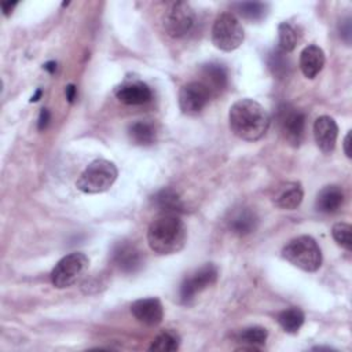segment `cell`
Returning a JSON list of instances; mask_svg holds the SVG:
<instances>
[{
  "instance_id": "25",
  "label": "cell",
  "mask_w": 352,
  "mask_h": 352,
  "mask_svg": "<svg viewBox=\"0 0 352 352\" xmlns=\"http://www.w3.org/2000/svg\"><path fill=\"white\" fill-rule=\"evenodd\" d=\"M204 76L209 80V84L213 87L212 89H223L227 85V70L223 65L219 63H208L202 67Z\"/></svg>"
},
{
  "instance_id": "5",
  "label": "cell",
  "mask_w": 352,
  "mask_h": 352,
  "mask_svg": "<svg viewBox=\"0 0 352 352\" xmlns=\"http://www.w3.org/2000/svg\"><path fill=\"white\" fill-rule=\"evenodd\" d=\"M243 41V28L239 19L231 12L220 14L212 26V43L216 48L230 52Z\"/></svg>"
},
{
  "instance_id": "4",
  "label": "cell",
  "mask_w": 352,
  "mask_h": 352,
  "mask_svg": "<svg viewBox=\"0 0 352 352\" xmlns=\"http://www.w3.org/2000/svg\"><path fill=\"white\" fill-rule=\"evenodd\" d=\"M118 176L117 166L107 160L92 161L80 175L76 187L85 194H99L107 191Z\"/></svg>"
},
{
  "instance_id": "7",
  "label": "cell",
  "mask_w": 352,
  "mask_h": 352,
  "mask_svg": "<svg viewBox=\"0 0 352 352\" xmlns=\"http://www.w3.org/2000/svg\"><path fill=\"white\" fill-rule=\"evenodd\" d=\"M275 118L283 139L292 146H298L305 132V113L289 103H282L276 109Z\"/></svg>"
},
{
  "instance_id": "8",
  "label": "cell",
  "mask_w": 352,
  "mask_h": 352,
  "mask_svg": "<svg viewBox=\"0 0 352 352\" xmlns=\"http://www.w3.org/2000/svg\"><path fill=\"white\" fill-rule=\"evenodd\" d=\"M217 276H219V270L212 263L204 264L202 267L188 274L183 279L179 289L180 302L184 305L191 304L201 292H204L205 289L216 283Z\"/></svg>"
},
{
  "instance_id": "24",
  "label": "cell",
  "mask_w": 352,
  "mask_h": 352,
  "mask_svg": "<svg viewBox=\"0 0 352 352\" xmlns=\"http://www.w3.org/2000/svg\"><path fill=\"white\" fill-rule=\"evenodd\" d=\"M297 32L296 29L287 23V22H282L279 23L278 26V48L287 54V52H292L296 45H297Z\"/></svg>"
},
{
  "instance_id": "19",
  "label": "cell",
  "mask_w": 352,
  "mask_h": 352,
  "mask_svg": "<svg viewBox=\"0 0 352 352\" xmlns=\"http://www.w3.org/2000/svg\"><path fill=\"white\" fill-rule=\"evenodd\" d=\"M268 331L261 326H250L239 331L236 340L242 344V346L236 348V351H258L267 341Z\"/></svg>"
},
{
  "instance_id": "20",
  "label": "cell",
  "mask_w": 352,
  "mask_h": 352,
  "mask_svg": "<svg viewBox=\"0 0 352 352\" xmlns=\"http://www.w3.org/2000/svg\"><path fill=\"white\" fill-rule=\"evenodd\" d=\"M153 205L161 213H182L183 212V202L179 194L172 188H162L153 197Z\"/></svg>"
},
{
  "instance_id": "32",
  "label": "cell",
  "mask_w": 352,
  "mask_h": 352,
  "mask_svg": "<svg viewBox=\"0 0 352 352\" xmlns=\"http://www.w3.org/2000/svg\"><path fill=\"white\" fill-rule=\"evenodd\" d=\"M16 6V1H4V3H1V10H3V14L6 15V16H8L11 12H12V8Z\"/></svg>"
},
{
  "instance_id": "1",
  "label": "cell",
  "mask_w": 352,
  "mask_h": 352,
  "mask_svg": "<svg viewBox=\"0 0 352 352\" xmlns=\"http://www.w3.org/2000/svg\"><path fill=\"white\" fill-rule=\"evenodd\" d=\"M271 118L267 110L256 100L245 98L236 100L228 111L231 132L242 140L256 142L268 131Z\"/></svg>"
},
{
  "instance_id": "22",
  "label": "cell",
  "mask_w": 352,
  "mask_h": 352,
  "mask_svg": "<svg viewBox=\"0 0 352 352\" xmlns=\"http://www.w3.org/2000/svg\"><path fill=\"white\" fill-rule=\"evenodd\" d=\"M304 319H305L304 312L300 308H296V307L283 309L276 316V320L280 324V327L286 333H290V334H294L300 330V327L304 323Z\"/></svg>"
},
{
  "instance_id": "35",
  "label": "cell",
  "mask_w": 352,
  "mask_h": 352,
  "mask_svg": "<svg viewBox=\"0 0 352 352\" xmlns=\"http://www.w3.org/2000/svg\"><path fill=\"white\" fill-rule=\"evenodd\" d=\"M41 95H43V91H41V89H37V91H36V94L30 98V102H37V100L40 99V96H41Z\"/></svg>"
},
{
  "instance_id": "12",
  "label": "cell",
  "mask_w": 352,
  "mask_h": 352,
  "mask_svg": "<svg viewBox=\"0 0 352 352\" xmlns=\"http://www.w3.org/2000/svg\"><path fill=\"white\" fill-rule=\"evenodd\" d=\"M338 136V125L334 118L329 116H320L314 122V138L319 150L329 154L334 150Z\"/></svg>"
},
{
  "instance_id": "28",
  "label": "cell",
  "mask_w": 352,
  "mask_h": 352,
  "mask_svg": "<svg viewBox=\"0 0 352 352\" xmlns=\"http://www.w3.org/2000/svg\"><path fill=\"white\" fill-rule=\"evenodd\" d=\"M268 66L274 74L282 76L287 69V60L285 59V52H282L279 48L272 51L268 56Z\"/></svg>"
},
{
  "instance_id": "23",
  "label": "cell",
  "mask_w": 352,
  "mask_h": 352,
  "mask_svg": "<svg viewBox=\"0 0 352 352\" xmlns=\"http://www.w3.org/2000/svg\"><path fill=\"white\" fill-rule=\"evenodd\" d=\"M180 336L173 330H164L155 336L151 345L148 346L150 351H160V352H172L177 351L180 346Z\"/></svg>"
},
{
  "instance_id": "2",
  "label": "cell",
  "mask_w": 352,
  "mask_h": 352,
  "mask_svg": "<svg viewBox=\"0 0 352 352\" xmlns=\"http://www.w3.org/2000/svg\"><path fill=\"white\" fill-rule=\"evenodd\" d=\"M187 241L184 221L176 213H161L148 226L147 243L157 254L180 252Z\"/></svg>"
},
{
  "instance_id": "33",
  "label": "cell",
  "mask_w": 352,
  "mask_h": 352,
  "mask_svg": "<svg viewBox=\"0 0 352 352\" xmlns=\"http://www.w3.org/2000/svg\"><path fill=\"white\" fill-rule=\"evenodd\" d=\"M349 146H351V132H348L345 135V139H344V153H345V155L348 158H351V148H349Z\"/></svg>"
},
{
  "instance_id": "3",
  "label": "cell",
  "mask_w": 352,
  "mask_h": 352,
  "mask_svg": "<svg viewBox=\"0 0 352 352\" xmlns=\"http://www.w3.org/2000/svg\"><path fill=\"white\" fill-rule=\"evenodd\" d=\"M282 257L305 272H315L322 265L320 248L309 235L293 238L282 249Z\"/></svg>"
},
{
  "instance_id": "26",
  "label": "cell",
  "mask_w": 352,
  "mask_h": 352,
  "mask_svg": "<svg viewBox=\"0 0 352 352\" xmlns=\"http://www.w3.org/2000/svg\"><path fill=\"white\" fill-rule=\"evenodd\" d=\"M238 14L249 21H260L265 16L268 11V6L265 3L258 1H248V3H238L236 6Z\"/></svg>"
},
{
  "instance_id": "30",
  "label": "cell",
  "mask_w": 352,
  "mask_h": 352,
  "mask_svg": "<svg viewBox=\"0 0 352 352\" xmlns=\"http://www.w3.org/2000/svg\"><path fill=\"white\" fill-rule=\"evenodd\" d=\"M50 120H51V114H50L48 109H41V111L38 114V120H37V128L40 131H44L48 126Z\"/></svg>"
},
{
  "instance_id": "21",
  "label": "cell",
  "mask_w": 352,
  "mask_h": 352,
  "mask_svg": "<svg viewBox=\"0 0 352 352\" xmlns=\"http://www.w3.org/2000/svg\"><path fill=\"white\" fill-rule=\"evenodd\" d=\"M128 136L138 146H150L155 142V128L147 121H136L129 125Z\"/></svg>"
},
{
  "instance_id": "6",
  "label": "cell",
  "mask_w": 352,
  "mask_h": 352,
  "mask_svg": "<svg viewBox=\"0 0 352 352\" xmlns=\"http://www.w3.org/2000/svg\"><path fill=\"white\" fill-rule=\"evenodd\" d=\"M89 264L88 257L81 252H73L62 257L51 271V283L56 289H65L74 285Z\"/></svg>"
},
{
  "instance_id": "15",
  "label": "cell",
  "mask_w": 352,
  "mask_h": 352,
  "mask_svg": "<svg viewBox=\"0 0 352 352\" xmlns=\"http://www.w3.org/2000/svg\"><path fill=\"white\" fill-rule=\"evenodd\" d=\"M298 63L307 78H315L324 66V52L320 47L311 44L301 51Z\"/></svg>"
},
{
  "instance_id": "29",
  "label": "cell",
  "mask_w": 352,
  "mask_h": 352,
  "mask_svg": "<svg viewBox=\"0 0 352 352\" xmlns=\"http://www.w3.org/2000/svg\"><path fill=\"white\" fill-rule=\"evenodd\" d=\"M351 33H352V29H351V18H346V19H344V21L340 23V36L345 40L346 44L351 43Z\"/></svg>"
},
{
  "instance_id": "11",
  "label": "cell",
  "mask_w": 352,
  "mask_h": 352,
  "mask_svg": "<svg viewBox=\"0 0 352 352\" xmlns=\"http://www.w3.org/2000/svg\"><path fill=\"white\" fill-rule=\"evenodd\" d=\"M131 312L135 319L146 326H157L164 318V308L158 298L147 297L132 302Z\"/></svg>"
},
{
  "instance_id": "10",
  "label": "cell",
  "mask_w": 352,
  "mask_h": 352,
  "mask_svg": "<svg viewBox=\"0 0 352 352\" xmlns=\"http://www.w3.org/2000/svg\"><path fill=\"white\" fill-rule=\"evenodd\" d=\"M212 91L202 81H190L180 88L179 106L184 114L194 116L209 103Z\"/></svg>"
},
{
  "instance_id": "17",
  "label": "cell",
  "mask_w": 352,
  "mask_h": 352,
  "mask_svg": "<svg viewBox=\"0 0 352 352\" xmlns=\"http://www.w3.org/2000/svg\"><path fill=\"white\" fill-rule=\"evenodd\" d=\"M344 204V191L340 186L330 184L323 187L315 201V206L322 213H336Z\"/></svg>"
},
{
  "instance_id": "16",
  "label": "cell",
  "mask_w": 352,
  "mask_h": 352,
  "mask_svg": "<svg viewBox=\"0 0 352 352\" xmlns=\"http://www.w3.org/2000/svg\"><path fill=\"white\" fill-rule=\"evenodd\" d=\"M258 226V217L254 210L249 208H239L231 213L228 220V228L236 235H248L256 231Z\"/></svg>"
},
{
  "instance_id": "31",
  "label": "cell",
  "mask_w": 352,
  "mask_h": 352,
  "mask_svg": "<svg viewBox=\"0 0 352 352\" xmlns=\"http://www.w3.org/2000/svg\"><path fill=\"white\" fill-rule=\"evenodd\" d=\"M65 94H66L67 102H69V103H73V102L76 100V96H77V88H76V85H73V84L66 85Z\"/></svg>"
},
{
  "instance_id": "18",
  "label": "cell",
  "mask_w": 352,
  "mask_h": 352,
  "mask_svg": "<svg viewBox=\"0 0 352 352\" xmlns=\"http://www.w3.org/2000/svg\"><path fill=\"white\" fill-rule=\"evenodd\" d=\"M302 197H304V192H302L301 184L296 182H290V183L282 184L276 190L274 195V202L280 209L293 210L297 206H300Z\"/></svg>"
},
{
  "instance_id": "14",
  "label": "cell",
  "mask_w": 352,
  "mask_h": 352,
  "mask_svg": "<svg viewBox=\"0 0 352 352\" xmlns=\"http://www.w3.org/2000/svg\"><path fill=\"white\" fill-rule=\"evenodd\" d=\"M117 99L125 104H143L151 100L153 92L144 82L132 81L118 85L114 91Z\"/></svg>"
},
{
  "instance_id": "34",
  "label": "cell",
  "mask_w": 352,
  "mask_h": 352,
  "mask_svg": "<svg viewBox=\"0 0 352 352\" xmlns=\"http://www.w3.org/2000/svg\"><path fill=\"white\" fill-rule=\"evenodd\" d=\"M44 70H47L48 73H54L55 72V69H56V63L54 62V60H50V62H47V63H44Z\"/></svg>"
},
{
  "instance_id": "27",
  "label": "cell",
  "mask_w": 352,
  "mask_h": 352,
  "mask_svg": "<svg viewBox=\"0 0 352 352\" xmlns=\"http://www.w3.org/2000/svg\"><path fill=\"white\" fill-rule=\"evenodd\" d=\"M352 227L348 223H336L331 228V235L334 241L346 250L352 249V238H351Z\"/></svg>"
},
{
  "instance_id": "13",
  "label": "cell",
  "mask_w": 352,
  "mask_h": 352,
  "mask_svg": "<svg viewBox=\"0 0 352 352\" xmlns=\"http://www.w3.org/2000/svg\"><path fill=\"white\" fill-rule=\"evenodd\" d=\"M111 257L114 264L124 272L131 274V272H136L140 267H142V254L138 250V248L128 242V241H122V242H117L113 248L111 252Z\"/></svg>"
},
{
  "instance_id": "9",
  "label": "cell",
  "mask_w": 352,
  "mask_h": 352,
  "mask_svg": "<svg viewBox=\"0 0 352 352\" xmlns=\"http://www.w3.org/2000/svg\"><path fill=\"white\" fill-rule=\"evenodd\" d=\"M195 23V12L192 7L186 1L172 3L164 12L162 25L168 36L180 38L190 33Z\"/></svg>"
}]
</instances>
